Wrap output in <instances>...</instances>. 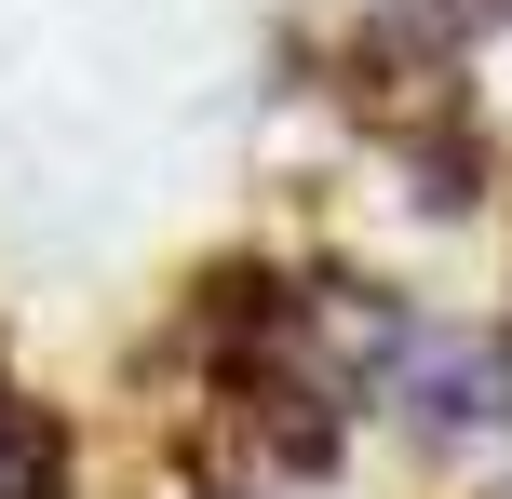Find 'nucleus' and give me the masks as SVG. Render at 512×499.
<instances>
[{
  "instance_id": "obj_1",
  "label": "nucleus",
  "mask_w": 512,
  "mask_h": 499,
  "mask_svg": "<svg viewBox=\"0 0 512 499\" xmlns=\"http://www.w3.org/2000/svg\"><path fill=\"white\" fill-rule=\"evenodd\" d=\"M0 499H68V432L0 378Z\"/></svg>"
}]
</instances>
